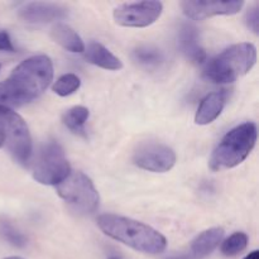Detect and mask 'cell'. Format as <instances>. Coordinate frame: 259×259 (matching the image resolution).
<instances>
[{"label": "cell", "mask_w": 259, "mask_h": 259, "mask_svg": "<svg viewBox=\"0 0 259 259\" xmlns=\"http://www.w3.org/2000/svg\"><path fill=\"white\" fill-rule=\"evenodd\" d=\"M18 15L29 24H46L65 18L67 9L58 3L30 2L18 9Z\"/></svg>", "instance_id": "11"}, {"label": "cell", "mask_w": 259, "mask_h": 259, "mask_svg": "<svg viewBox=\"0 0 259 259\" xmlns=\"http://www.w3.org/2000/svg\"><path fill=\"white\" fill-rule=\"evenodd\" d=\"M163 12V4L156 0L125 3L113 12L114 22L125 28H146L156 23Z\"/></svg>", "instance_id": "8"}, {"label": "cell", "mask_w": 259, "mask_h": 259, "mask_svg": "<svg viewBox=\"0 0 259 259\" xmlns=\"http://www.w3.org/2000/svg\"><path fill=\"white\" fill-rule=\"evenodd\" d=\"M224 230L222 228H211L197 235L191 243V255L195 259H202L211 254L222 243Z\"/></svg>", "instance_id": "15"}, {"label": "cell", "mask_w": 259, "mask_h": 259, "mask_svg": "<svg viewBox=\"0 0 259 259\" xmlns=\"http://www.w3.org/2000/svg\"><path fill=\"white\" fill-rule=\"evenodd\" d=\"M248 235L243 232H237L224 240L222 244V253L225 257H234L247 248Z\"/></svg>", "instance_id": "21"}, {"label": "cell", "mask_w": 259, "mask_h": 259, "mask_svg": "<svg viewBox=\"0 0 259 259\" xmlns=\"http://www.w3.org/2000/svg\"><path fill=\"white\" fill-rule=\"evenodd\" d=\"M244 259H259V253L257 252V250H254V252L249 253V254H248Z\"/></svg>", "instance_id": "24"}, {"label": "cell", "mask_w": 259, "mask_h": 259, "mask_svg": "<svg viewBox=\"0 0 259 259\" xmlns=\"http://www.w3.org/2000/svg\"><path fill=\"white\" fill-rule=\"evenodd\" d=\"M225 105V96L223 93H210L200 103L195 115L197 125H209L217 120Z\"/></svg>", "instance_id": "13"}, {"label": "cell", "mask_w": 259, "mask_h": 259, "mask_svg": "<svg viewBox=\"0 0 259 259\" xmlns=\"http://www.w3.org/2000/svg\"><path fill=\"white\" fill-rule=\"evenodd\" d=\"M0 136L15 161L25 166L32 156L29 129L19 114L4 106H0Z\"/></svg>", "instance_id": "6"}, {"label": "cell", "mask_w": 259, "mask_h": 259, "mask_svg": "<svg viewBox=\"0 0 259 259\" xmlns=\"http://www.w3.org/2000/svg\"><path fill=\"white\" fill-rule=\"evenodd\" d=\"M0 235L13 247L24 248L27 245V237L7 219H0Z\"/></svg>", "instance_id": "20"}, {"label": "cell", "mask_w": 259, "mask_h": 259, "mask_svg": "<svg viewBox=\"0 0 259 259\" xmlns=\"http://www.w3.org/2000/svg\"><path fill=\"white\" fill-rule=\"evenodd\" d=\"M257 62V48L252 43H238L212 58L205 68V77L214 83H232L247 75Z\"/></svg>", "instance_id": "4"}, {"label": "cell", "mask_w": 259, "mask_h": 259, "mask_svg": "<svg viewBox=\"0 0 259 259\" xmlns=\"http://www.w3.org/2000/svg\"><path fill=\"white\" fill-rule=\"evenodd\" d=\"M0 51H5V52H14L15 51L10 35L5 30H0Z\"/></svg>", "instance_id": "23"}, {"label": "cell", "mask_w": 259, "mask_h": 259, "mask_svg": "<svg viewBox=\"0 0 259 259\" xmlns=\"http://www.w3.org/2000/svg\"><path fill=\"white\" fill-rule=\"evenodd\" d=\"M247 24L253 30V33L258 34L259 30V9L258 7L252 8L247 14Z\"/></svg>", "instance_id": "22"}, {"label": "cell", "mask_w": 259, "mask_h": 259, "mask_svg": "<svg viewBox=\"0 0 259 259\" xmlns=\"http://www.w3.org/2000/svg\"><path fill=\"white\" fill-rule=\"evenodd\" d=\"M133 58L138 65L146 68H157L163 63V53L158 48L151 46H142L134 50Z\"/></svg>", "instance_id": "17"}, {"label": "cell", "mask_w": 259, "mask_h": 259, "mask_svg": "<svg viewBox=\"0 0 259 259\" xmlns=\"http://www.w3.org/2000/svg\"><path fill=\"white\" fill-rule=\"evenodd\" d=\"M174 149L162 143H144L134 152L133 162L139 168L154 174L171 171L176 164Z\"/></svg>", "instance_id": "9"}, {"label": "cell", "mask_w": 259, "mask_h": 259, "mask_svg": "<svg viewBox=\"0 0 259 259\" xmlns=\"http://www.w3.org/2000/svg\"><path fill=\"white\" fill-rule=\"evenodd\" d=\"M182 12L187 18L194 20H204L218 15L238 14L244 7L242 0L233 2H200V0H185L181 2Z\"/></svg>", "instance_id": "10"}, {"label": "cell", "mask_w": 259, "mask_h": 259, "mask_svg": "<svg viewBox=\"0 0 259 259\" xmlns=\"http://www.w3.org/2000/svg\"><path fill=\"white\" fill-rule=\"evenodd\" d=\"M53 80V63L48 56L27 58L9 77L0 82V106L15 108L39 98Z\"/></svg>", "instance_id": "1"}, {"label": "cell", "mask_w": 259, "mask_h": 259, "mask_svg": "<svg viewBox=\"0 0 259 259\" xmlns=\"http://www.w3.org/2000/svg\"><path fill=\"white\" fill-rule=\"evenodd\" d=\"M4 259H23V258H20V257H7Z\"/></svg>", "instance_id": "26"}, {"label": "cell", "mask_w": 259, "mask_h": 259, "mask_svg": "<svg viewBox=\"0 0 259 259\" xmlns=\"http://www.w3.org/2000/svg\"><path fill=\"white\" fill-rule=\"evenodd\" d=\"M257 142V125L252 121L233 128L224 136L210 158L212 171H224L239 166L253 151Z\"/></svg>", "instance_id": "3"}, {"label": "cell", "mask_w": 259, "mask_h": 259, "mask_svg": "<svg viewBox=\"0 0 259 259\" xmlns=\"http://www.w3.org/2000/svg\"><path fill=\"white\" fill-rule=\"evenodd\" d=\"M70 174L71 167L62 147L53 141L46 143L38 154L33 179L40 185L57 186Z\"/></svg>", "instance_id": "7"}, {"label": "cell", "mask_w": 259, "mask_h": 259, "mask_svg": "<svg viewBox=\"0 0 259 259\" xmlns=\"http://www.w3.org/2000/svg\"><path fill=\"white\" fill-rule=\"evenodd\" d=\"M179 46L185 56L194 63H204L206 53L200 43V35L191 24H184L179 30Z\"/></svg>", "instance_id": "12"}, {"label": "cell", "mask_w": 259, "mask_h": 259, "mask_svg": "<svg viewBox=\"0 0 259 259\" xmlns=\"http://www.w3.org/2000/svg\"><path fill=\"white\" fill-rule=\"evenodd\" d=\"M89 115H90V111L88 108L81 105L73 106L63 114L62 121L70 131L75 133H82L83 125L88 121Z\"/></svg>", "instance_id": "18"}, {"label": "cell", "mask_w": 259, "mask_h": 259, "mask_svg": "<svg viewBox=\"0 0 259 259\" xmlns=\"http://www.w3.org/2000/svg\"><path fill=\"white\" fill-rule=\"evenodd\" d=\"M3 144H4V141H3L2 136H0V148H2V147H3Z\"/></svg>", "instance_id": "25"}, {"label": "cell", "mask_w": 259, "mask_h": 259, "mask_svg": "<svg viewBox=\"0 0 259 259\" xmlns=\"http://www.w3.org/2000/svg\"><path fill=\"white\" fill-rule=\"evenodd\" d=\"M0 68H2V65H0Z\"/></svg>", "instance_id": "28"}, {"label": "cell", "mask_w": 259, "mask_h": 259, "mask_svg": "<svg viewBox=\"0 0 259 259\" xmlns=\"http://www.w3.org/2000/svg\"><path fill=\"white\" fill-rule=\"evenodd\" d=\"M109 259H121V258H119V257H111V258H109Z\"/></svg>", "instance_id": "27"}, {"label": "cell", "mask_w": 259, "mask_h": 259, "mask_svg": "<svg viewBox=\"0 0 259 259\" xmlns=\"http://www.w3.org/2000/svg\"><path fill=\"white\" fill-rule=\"evenodd\" d=\"M57 194L73 211L80 215L95 212L100 202L95 185L82 172H71L57 185Z\"/></svg>", "instance_id": "5"}, {"label": "cell", "mask_w": 259, "mask_h": 259, "mask_svg": "<svg viewBox=\"0 0 259 259\" xmlns=\"http://www.w3.org/2000/svg\"><path fill=\"white\" fill-rule=\"evenodd\" d=\"M81 86V80L77 75L75 73H65L61 77L57 78L55 83L52 86L53 93L57 94L58 96H70L73 93L80 89Z\"/></svg>", "instance_id": "19"}, {"label": "cell", "mask_w": 259, "mask_h": 259, "mask_svg": "<svg viewBox=\"0 0 259 259\" xmlns=\"http://www.w3.org/2000/svg\"><path fill=\"white\" fill-rule=\"evenodd\" d=\"M98 227L111 239L144 254H159L167 248V239L144 223L115 214L98 218Z\"/></svg>", "instance_id": "2"}, {"label": "cell", "mask_w": 259, "mask_h": 259, "mask_svg": "<svg viewBox=\"0 0 259 259\" xmlns=\"http://www.w3.org/2000/svg\"><path fill=\"white\" fill-rule=\"evenodd\" d=\"M51 37L57 45H60L68 52L81 53L86 48L82 38L70 25L63 24V23H57L53 25L52 30H51Z\"/></svg>", "instance_id": "16"}, {"label": "cell", "mask_w": 259, "mask_h": 259, "mask_svg": "<svg viewBox=\"0 0 259 259\" xmlns=\"http://www.w3.org/2000/svg\"><path fill=\"white\" fill-rule=\"evenodd\" d=\"M83 52H85L86 61L91 65L109 71H119L123 68V62L101 43H89L88 48H85Z\"/></svg>", "instance_id": "14"}]
</instances>
